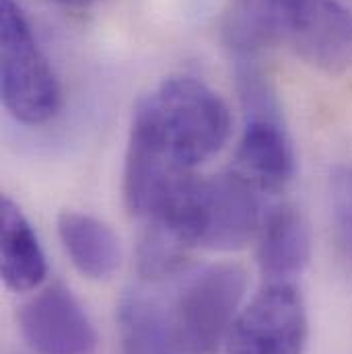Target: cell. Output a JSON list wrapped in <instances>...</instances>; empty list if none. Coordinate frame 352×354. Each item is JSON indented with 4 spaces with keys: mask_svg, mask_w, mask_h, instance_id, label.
Returning <instances> with one entry per match:
<instances>
[{
    "mask_svg": "<svg viewBox=\"0 0 352 354\" xmlns=\"http://www.w3.org/2000/svg\"><path fill=\"white\" fill-rule=\"evenodd\" d=\"M252 185L237 171L200 181L198 198V248L235 252L260 233V202Z\"/></svg>",
    "mask_w": 352,
    "mask_h": 354,
    "instance_id": "obj_6",
    "label": "cell"
},
{
    "mask_svg": "<svg viewBox=\"0 0 352 354\" xmlns=\"http://www.w3.org/2000/svg\"><path fill=\"white\" fill-rule=\"evenodd\" d=\"M229 132L231 113L214 88L194 77H169L138 101L126 157L194 174L223 149Z\"/></svg>",
    "mask_w": 352,
    "mask_h": 354,
    "instance_id": "obj_1",
    "label": "cell"
},
{
    "mask_svg": "<svg viewBox=\"0 0 352 354\" xmlns=\"http://www.w3.org/2000/svg\"><path fill=\"white\" fill-rule=\"evenodd\" d=\"M52 2H60V4H89L93 0H52Z\"/></svg>",
    "mask_w": 352,
    "mask_h": 354,
    "instance_id": "obj_15",
    "label": "cell"
},
{
    "mask_svg": "<svg viewBox=\"0 0 352 354\" xmlns=\"http://www.w3.org/2000/svg\"><path fill=\"white\" fill-rule=\"evenodd\" d=\"M0 77L4 107L17 122L39 126L58 113V77L15 0H0Z\"/></svg>",
    "mask_w": 352,
    "mask_h": 354,
    "instance_id": "obj_4",
    "label": "cell"
},
{
    "mask_svg": "<svg viewBox=\"0 0 352 354\" xmlns=\"http://www.w3.org/2000/svg\"><path fill=\"white\" fill-rule=\"evenodd\" d=\"M120 354H179L169 336L163 295L149 286L130 288L118 305Z\"/></svg>",
    "mask_w": 352,
    "mask_h": 354,
    "instance_id": "obj_12",
    "label": "cell"
},
{
    "mask_svg": "<svg viewBox=\"0 0 352 354\" xmlns=\"http://www.w3.org/2000/svg\"><path fill=\"white\" fill-rule=\"evenodd\" d=\"M237 87L246 126L237 147V174L266 192L284 189L295 176V151L280 103L256 58H237Z\"/></svg>",
    "mask_w": 352,
    "mask_h": 354,
    "instance_id": "obj_3",
    "label": "cell"
},
{
    "mask_svg": "<svg viewBox=\"0 0 352 354\" xmlns=\"http://www.w3.org/2000/svg\"><path fill=\"white\" fill-rule=\"evenodd\" d=\"M311 258V235L305 216L293 204H278L262 221L258 264L272 282L299 276Z\"/></svg>",
    "mask_w": 352,
    "mask_h": 354,
    "instance_id": "obj_9",
    "label": "cell"
},
{
    "mask_svg": "<svg viewBox=\"0 0 352 354\" xmlns=\"http://www.w3.org/2000/svg\"><path fill=\"white\" fill-rule=\"evenodd\" d=\"M58 235L75 268L91 280L109 278L120 266V241L99 218L64 210L58 216Z\"/></svg>",
    "mask_w": 352,
    "mask_h": 354,
    "instance_id": "obj_13",
    "label": "cell"
},
{
    "mask_svg": "<svg viewBox=\"0 0 352 354\" xmlns=\"http://www.w3.org/2000/svg\"><path fill=\"white\" fill-rule=\"evenodd\" d=\"M332 206L338 231L352 250V171H342L332 181Z\"/></svg>",
    "mask_w": 352,
    "mask_h": 354,
    "instance_id": "obj_14",
    "label": "cell"
},
{
    "mask_svg": "<svg viewBox=\"0 0 352 354\" xmlns=\"http://www.w3.org/2000/svg\"><path fill=\"white\" fill-rule=\"evenodd\" d=\"M19 326L37 354H95V328L77 297L60 282L46 286L23 305Z\"/></svg>",
    "mask_w": 352,
    "mask_h": 354,
    "instance_id": "obj_7",
    "label": "cell"
},
{
    "mask_svg": "<svg viewBox=\"0 0 352 354\" xmlns=\"http://www.w3.org/2000/svg\"><path fill=\"white\" fill-rule=\"evenodd\" d=\"M309 336L307 311L293 282H270L237 313L227 354H305Z\"/></svg>",
    "mask_w": 352,
    "mask_h": 354,
    "instance_id": "obj_5",
    "label": "cell"
},
{
    "mask_svg": "<svg viewBox=\"0 0 352 354\" xmlns=\"http://www.w3.org/2000/svg\"><path fill=\"white\" fill-rule=\"evenodd\" d=\"M248 274L237 264H212L163 295L167 330L179 354H219L237 317Z\"/></svg>",
    "mask_w": 352,
    "mask_h": 354,
    "instance_id": "obj_2",
    "label": "cell"
},
{
    "mask_svg": "<svg viewBox=\"0 0 352 354\" xmlns=\"http://www.w3.org/2000/svg\"><path fill=\"white\" fill-rule=\"evenodd\" d=\"M0 225V270L4 284L17 292L37 288L48 274L46 256L27 216L8 198L2 200Z\"/></svg>",
    "mask_w": 352,
    "mask_h": 354,
    "instance_id": "obj_11",
    "label": "cell"
},
{
    "mask_svg": "<svg viewBox=\"0 0 352 354\" xmlns=\"http://www.w3.org/2000/svg\"><path fill=\"white\" fill-rule=\"evenodd\" d=\"M303 0H233L225 35L235 58L286 39L290 19Z\"/></svg>",
    "mask_w": 352,
    "mask_h": 354,
    "instance_id": "obj_10",
    "label": "cell"
},
{
    "mask_svg": "<svg viewBox=\"0 0 352 354\" xmlns=\"http://www.w3.org/2000/svg\"><path fill=\"white\" fill-rule=\"evenodd\" d=\"M286 41L319 73L344 75L352 68V12L338 0H303L290 19Z\"/></svg>",
    "mask_w": 352,
    "mask_h": 354,
    "instance_id": "obj_8",
    "label": "cell"
}]
</instances>
